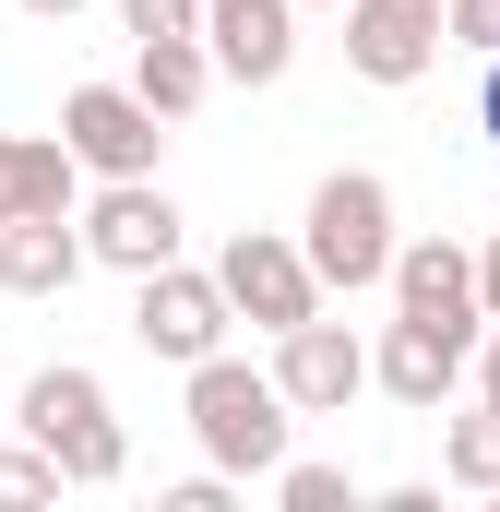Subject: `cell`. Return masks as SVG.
Segmentation results:
<instances>
[{"label":"cell","instance_id":"cell-1","mask_svg":"<svg viewBox=\"0 0 500 512\" xmlns=\"http://www.w3.org/2000/svg\"><path fill=\"white\" fill-rule=\"evenodd\" d=\"M191 441H203V465H227V477H274L286 453H298V405L274 393V370H250V358H191Z\"/></svg>","mask_w":500,"mask_h":512},{"label":"cell","instance_id":"cell-2","mask_svg":"<svg viewBox=\"0 0 500 512\" xmlns=\"http://www.w3.org/2000/svg\"><path fill=\"white\" fill-rule=\"evenodd\" d=\"M24 441L60 465V489H120V465H131L120 417H108V382H96L84 358H48V370L24 382Z\"/></svg>","mask_w":500,"mask_h":512},{"label":"cell","instance_id":"cell-3","mask_svg":"<svg viewBox=\"0 0 500 512\" xmlns=\"http://www.w3.org/2000/svg\"><path fill=\"white\" fill-rule=\"evenodd\" d=\"M298 251L322 274V298H370L381 274H393V191H381L370 167H334L310 191V215H298Z\"/></svg>","mask_w":500,"mask_h":512},{"label":"cell","instance_id":"cell-4","mask_svg":"<svg viewBox=\"0 0 500 512\" xmlns=\"http://www.w3.org/2000/svg\"><path fill=\"white\" fill-rule=\"evenodd\" d=\"M131 334H143V358H167V370L215 358V346H227V286H215V262H155V274H131Z\"/></svg>","mask_w":500,"mask_h":512},{"label":"cell","instance_id":"cell-5","mask_svg":"<svg viewBox=\"0 0 500 512\" xmlns=\"http://www.w3.org/2000/svg\"><path fill=\"white\" fill-rule=\"evenodd\" d=\"M215 286H227V322H262V334H286V322H310L322 310V274L298 239H274V227H239L227 251H215Z\"/></svg>","mask_w":500,"mask_h":512},{"label":"cell","instance_id":"cell-6","mask_svg":"<svg viewBox=\"0 0 500 512\" xmlns=\"http://www.w3.org/2000/svg\"><path fill=\"white\" fill-rule=\"evenodd\" d=\"M60 143H72V167H96V179H155L167 120H155L131 84H72V96H60Z\"/></svg>","mask_w":500,"mask_h":512},{"label":"cell","instance_id":"cell-7","mask_svg":"<svg viewBox=\"0 0 500 512\" xmlns=\"http://www.w3.org/2000/svg\"><path fill=\"white\" fill-rule=\"evenodd\" d=\"M72 227H84V262H108V274L179 262V203H167L155 179H108L96 203H72Z\"/></svg>","mask_w":500,"mask_h":512},{"label":"cell","instance_id":"cell-8","mask_svg":"<svg viewBox=\"0 0 500 512\" xmlns=\"http://www.w3.org/2000/svg\"><path fill=\"white\" fill-rule=\"evenodd\" d=\"M274 393H286L298 417H346V405L370 393V346H358L346 322H322V310H310V322H286V334H274Z\"/></svg>","mask_w":500,"mask_h":512},{"label":"cell","instance_id":"cell-9","mask_svg":"<svg viewBox=\"0 0 500 512\" xmlns=\"http://www.w3.org/2000/svg\"><path fill=\"white\" fill-rule=\"evenodd\" d=\"M393 310L405 322H441V334H489V310H477V251L465 239H393Z\"/></svg>","mask_w":500,"mask_h":512},{"label":"cell","instance_id":"cell-10","mask_svg":"<svg viewBox=\"0 0 500 512\" xmlns=\"http://www.w3.org/2000/svg\"><path fill=\"white\" fill-rule=\"evenodd\" d=\"M203 60H215V84H286L298 0H203Z\"/></svg>","mask_w":500,"mask_h":512},{"label":"cell","instance_id":"cell-11","mask_svg":"<svg viewBox=\"0 0 500 512\" xmlns=\"http://www.w3.org/2000/svg\"><path fill=\"white\" fill-rule=\"evenodd\" d=\"M441 60V0H346V72L358 84H417Z\"/></svg>","mask_w":500,"mask_h":512},{"label":"cell","instance_id":"cell-12","mask_svg":"<svg viewBox=\"0 0 500 512\" xmlns=\"http://www.w3.org/2000/svg\"><path fill=\"white\" fill-rule=\"evenodd\" d=\"M465 358H477V334H441V322H381V346H370V382L405 405V417H441V393L465 382Z\"/></svg>","mask_w":500,"mask_h":512},{"label":"cell","instance_id":"cell-13","mask_svg":"<svg viewBox=\"0 0 500 512\" xmlns=\"http://www.w3.org/2000/svg\"><path fill=\"white\" fill-rule=\"evenodd\" d=\"M84 203V167L60 131H0V227L12 215H72Z\"/></svg>","mask_w":500,"mask_h":512},{"label":"cell","instance_id":"cell-14","mask_svg":"<svg viewBox=\"0 0 500 512\" xmlns=\"http://www.w3.org/2000/svg\"><path fill=\"white\" fill-rule=\"evenodd\" d=\"M72 274H84V227L72 215H12L0 227V286L12 298H72Z\"/></svg>","mask_w":500,"mask_h":512},{"label":"cell","instance_id":"cell-15","mask_svg":"<svg viewBox=\"0 0 500 512\" xmlns=\"http://www.w3.org/2000/svg\"><path fill=\"white\" fill-rule=\"evenodd\" d=\"M131 96H143L155 120H191V108L215 96V60H203V36H131Z\"/></svg>","mask_w":500,"mask_h":512},{"label":"cell","instance_id":"cell-16","mask_svg":"<svg viewBox=\"0 0 500 512\" xmlns=\"http://www.w3.org/2000/svg\"><path fill=\"white\" fill-rule=\"evenodd\" d=\"M441 477H453V489H489V501H500V405H465V417L441 429Z\"/></svg>","mask_w":500,"mask_h":512},{"label":"cell","instance_id":"cell-17","mask_svg":"<svg viewBox=\"0 0 500 512\" xmlns=\"http://www.w3.org/2000/svg\"><path fill=\"white\" fill-rule=\"evenodd\" d=\"M274 501H286V512H358V477H346V465L286 453V465H274Z\"/></svg>","mask_w":500,"mask_h":512},{"label":"cell","instance_id":"cell-18","mask_svg":"<svg viewBox=\"0 0 500 512\" xmlns=\"http://www.w3.org/2000/svg\"><path fill=\"white\" fill-rule=\"evenodd\" d=\"M24 501H60V465L36 441H0V512H24Z\"/></svg>","mask_w":500,"mask_h":512},{"label":"cell","instance_id":"cell-19","mask_svg":"<svg viewBox=\"0 0 500 512\" xmlns=\"http://www.w3.org/2000/svg\"><path fill=\"white\" fill-rule=\"evenodd\" d=\"M441 48L489 60V48H500V0H441Z\"/></svg>","mask_w":500,"mask_h":512},{"label":"cell","instance_id":"cell-20","mask_svg":"<svg viewBox=\"0 0 500 512\" xmlns=\"http://www.w3.org/2000/svg\"><path fill=\"white\" fill-rule=\"evenodd\" d=\"M131 36H203V0H120Z\"/></svg>","mask_w":500,"mask_h":512},{"label":"cell","instance_id":"cell-21","mask_svg":"<svg viewBox=\"0 0 500 512\" xmlns=\"http://www.w3.org/2000/svg\"><path fill=\"white\" fill-rule=\"evenodd\" d=\"M167 512H227V465H203V477H179V489H167Z\"/></svg>","mask_w":500,"mask_h":512},{"label":"cell","instance_id":"cell-22","mask_svg":"<svg viewBox=\"0 0 500 512\" xmlns=\"http://www.w3.org/2000/svg\"><path fill=\"white\" fill-rule=\"evenodd\" d=\"M465 370H477V405H500V322L477 334V358H465Z\"/></svg>","mask_w":500,"mask_h":512},{"label":"cell","instance_id":"cell-23","mask_svg":"<svg viewBox=\"0 0 500 512\" xmlns=\"http://www.w3.org/2000/svg\"><path fill=\"white\" fill-rule=\"evenodd\" d=\"M477 310H489V322H500V227H489V239H477Z\"/></svg>","mask_w":500,"mask_h":512},{"label":"cell","instance_id":"cell-24","mask_svg":"<svg viewBox=\"0 0 500 512\" xmlns=\"http://www.w3.org/2000/svg\"><path fill=\"white\" fill-rule=\"evenodd\" d=\"M477 131H489V143H500V48H489V60H477Z\"/></svg>","mask_w":500,"mask_h":512},{"label":"cell","instance_id":"cell-25","mask_svg":"<svg viewBox=\"0 0 500 512\" xmlns=\"http://www.w3.org/2000/svg\"><path fill=\"white\" fill-rule=\"evenodd\" d=\"M24 12H36V24H72V12H84V0H24Z\"/></svg>","mask_w":500,"mask_h":512},{"label":"cell","instance_id":"cell-26","mask_svg":"<svg viewBox=\"0 0 500 512\" xmlns=\"http://www.w3.org/2000/svg\"><path fill=\"white\" fill-rule=\"evenodd\" d=\"M298 12H346V0H298Z\"/></svg>","mask_w":500,"mask_h":512}]
</instances>
